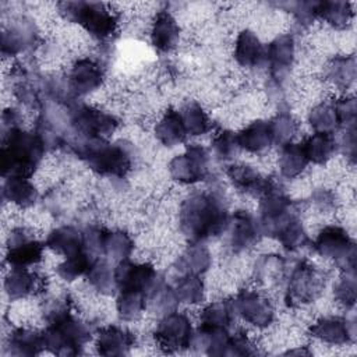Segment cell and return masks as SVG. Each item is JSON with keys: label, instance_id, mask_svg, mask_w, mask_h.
<instances>
[{"label": "cell", "instance_id": "8", "mask_svg": "<svg viewBox=\"0 0 357 357\" xmlns=\"http://www.w3.org/2000/svg\"><path fill=\"white\" fill-rule=\"evenodd\" d=\"M194 333L190 319L184 314L172 311L159 321L155 331V340L160 349L173 353L191 347Z\"/></svg>", "mask_w": 357, "mask_h": 357}, {"label": "cell", "instance_id": "19", "mask_svg": "<svg viewBox=\"0 0 357 357\" xmlns=\"http://www.w3.org/2000/svg\"><path fill=\"white\" fill-rule=\"evenodd\" d=\"M134 346V335L117 326H107L99 331L96 347L102 356H123Z\"/></svg>", "mask_w": 357, "mask_h": 357}, {"label": "cell", "instance_id": "49", "mask_svg": "<svg viewBox=\"0 0 357 357\" xmlns=\"http://www.w3.org/2000/svg\"><path fill=\"white\" fill-rule=\"evenodd\" d=\"M28 43V36L24 35L21 29H10L3 33L1 38V50L4 54H15L21 50Z\"/></svg>", "mask_w": 357, "mask_h": 357}, {"label": "cell", "instance_id": "22", "mask_svg": "<svg viewBox=\"0 0 357 357\" xmlns=\"http://www.w3.org/2000/svg\"><path fill=\"white\" fill-rule=\"evenodd\" d=\"M46 245L57 254L67 257L84 250V234L73 226H60L49 233Z\"/></svg>", "mask_w": 357, "mask_h": 357}, {"label": "cell", "instance_id": "32", "mask_svg": "<svg viewBox=\"0 0 357 357\" xmlns=\"http://www.w3.org/2000/svg\"><path fill=\"white\" fill-rule=\"evenodd\" d=\"M303 146L310 162L317 165H324L335 153L336 141L332 134L315 132L303 142Z\"/></svg>", "mask_w": 357, "mask_h": 357}, {"label": "cell", "instance_id": "40", "mask_svg": "<svg viewBox=\"0 0 357 357\" xmlns=\"http://www.w3.org/2000/svg\"><path fill=\"white\" fill-rule=\"evenodd\" d=\"M85 276L88 283L100 293H110L116 287L114 269L105 259H95Z\"/></svg>", "mask_w": 357, "mask_h": 357}, {"label": "cell", "instance_id": "46", "mask_svg": "<svg viewBox=\"0 0 357 357\" xmlns=\"http://www.w3.org/2000/svg\"><path fill=\"white\" fill-rule=\"evenodd\" d=\"M212 148L215 155L223 160L233 159L241 149L237 134L227 130L216 134V137L212 141Z\"/></svg>", "mask_w": 357, "mask_h": 357}, {"label": "cell", "instance_id": "20", "mask_svg": "<svg viewBox=\"0 0 357 357\" xmlns=\"http://www.w3.org/2000/svg\"><path fill=\"white\" fill-rule=\"evenodd\" d=\"M234 57L243 67H258L265 60V47L252 31L244 29L236 39Z\"/></svg>", "mask_w": 357, "mask_h": 357}, {"label": "cell", "instance_id": "24", "mask_svg": "<svg viewBox=\"0 0 357 357\" xmlns=\"http://www.w3.org/2000/svg\"><path fill=\"white\" fill-rule=\"evenodd\" d=\"M230 342V333L227 328L199 326L194 333L192 346H199L201 350L209 356H226Z\"/></svg>", "mask_w": 357, "mask_h": 357}, {"label": "cell", "instance_id": "2", "mask_svg": "<svg viewBox=\"0 0 357 357\" xmlns=\"http://www.w3.org/2000/svg\"><path fill=\"white\" fill-rule=\"evenodd\" d=\"M45 153V142L21 128L10 130L3 134V145L0 151L3 177L22 176L29 177L40 163Z\"/></svg>", "mask_w": 357, "mask_h": 357}, {"label": "cell", "instance_id": "21", "mask_svg": "<svg viewBox=\"0 0 357 357\" xmlns=\"http://www.w3.org/2000/svg\"><path fill=\"white\" fill-rule=\"evenodd\" d=\"M180 29L172 14L167 11H160L152 24L151 40L152 45L160 52L172 50L178 42Z\"/></svg>", "mask_w": 357, "mask_h": 357}, {"label": "cell", "instance_id": "6", "mask_svg": "<svg viewBox=\"0 0 357 357\" xmlns=\"http://www.w3.org/2000/svg\"><path fill=\"white\" fill-rule=\"evenodd\" d=\"M314 247L319 255L335 259L346 273H354L356 247L342 227L328 226L322 229L314 243Z\"/></svg>", "mask_w": 357, "mask_h": 357}, {"label": "cell", "instance_id": "18", "mask_svg": "<svg viewBox=\"0 0 357 357\" xmlns=\"http://www.w3.org/2000/svg\"><path fill=\"white\" fill-rule=\"evenodd\" d=\"M314 337L329 344H346L354 337L353 324L339 317H325L311 326Z\"/></svg>", "mask_w": 357, "mask_h": 357}, {"label": "cell", "instance_id": "7", "mask_svg": "<svg viewBox=\"0 0 357 357\" xmlns=\"http://www.w3.org/2000/svg\"><path fill=\"white\" fill-rule=\"evenodd\" d=\"M261 227L262 233L275 236L287 222L297 218L291 199L273 184L261 195Z\"/></svg>", "mask_w": 357, "mask_h": 357}, {"label": "cell", "instance_id": "48", "mask_svg": "<svg viewBox=\"0 0 357 357\" xmlns=\"http://www.w3.org/2000/svg\"><path fill=\"white\" fill-rule=\"evenodd\" d=\"M335 297L344 307H353L356 303V279L353 273H346L335 286Z\"/></svg>", "mask_w": 357, "mask_h": 357}, {"label": "cell", "instance_id": "41", "mask_svg": "<svg viewBox=\"0 0 357 357\" xmlns=\"http://www.w3.org/2000/svg\"><path fill=\"white\" fill-rule=\"evenodd\" d=\"M308 121L315 132L332 134L339 126V119L333 103H319L317 105L308 116Z\"/></svg>", "mask_w": 357, "mask_h": 357}, {"label": "cell", "instance_id": "45", "mask_svg": "<svg viewBox=\"0 0 357 357\" xmlns=\"http://www.w3.org/2000/svg\"><path fill=\"white\" fill-rule=\"evenodd\" d=\"M354 59L353 57H337L328 66V77L336 85H347L354 79Z\"/></svg>", "mask_w": 357, "mask_h": 357}, {"label": "cell", "instance_id": "52", "mask_svg": "<svg viewBox=\"0 0 357 357\" xmlns=\"http://www.w3.org/2000/svg\"><path fill=\"white\" fill-rule=\"evenodd\" d=\"M333 107L336 110L337 119L340 126L342 124H354V119H356V102L353 98H342L337 99L333 103Z\"/></svg>", "mask_w": 357, "mask_h": 357}, {"label": "cell", "instance_id": "42", "mask_svg": "<svg viewBox=\"0 0 357 357\" xmlns=\"http://www.w3.org/2000/svg\"><path fill=\"white\" fill-rule=\"evenodd\" d=\"M178 303L198 304L204 298V283L199 275H183L174 287Z\"/></svg>", "mask_w": 357, "mask_h": 357}, {"label": "cell", "instance_id": "53", "mask_svg": "<svg viewBox=\"0 0 357 357\" xmlns=\"http://www.w3.org/2000/svg\"><path fill=\"white\" fill-rule=\"evenodd\" d=\"M254 353L255 350L252 349L250 339L244 333H236L230 336L226 356H248Z\"/></svg>", "mask_w": 357, "mask_h": 357}, {"label": "cell", "instance_id": "23", "mask_svg": "<svg viewBox=\"0 0 357 357\" xmlns=\"http://www.w3.org/2000/svg\"><path fill=\"white\" fill-rule=\"evenodd\" d=\"M155 137L160 144L166 146H174L181 144L187 137V131L181 120L180 112L169 109L156 123Z\"/></svg>", "mask_w": 357, "mask_h": 357}, {"label": "cell", "instance_id": "47", "mask_svg": "<svg viewBox=\"0 0 357 357\" xmlns=\"http://www.w3.org/2000/svg\"><path fill=\"white\" fill-rule=\"evenodd\" d=\"M284 265L278 255H265V258L257 265V275L262 282H275L280 278Z\"/></svg>", "mask_w": 357, "mask_h": 357}, {"label": "cell", "instance_id": "43", "mask_svg": "<svg viewBox=\"0 0 357 357\" xmlns=\"http://www.w3.org/2000/svg\"><path fill=\"white\" fill-rule=\"evenodd\" d=\"M275 236L278 237L280 244L290 251H296L304 247L308 240L307 233L298 218H294L290 222H287Z\"/></svg>", "mask_w": 357, "mask_h": 357}, {"label": "cell", "instance_id": "33", "mask_svg": "<svg viewBox=\"0 0 357 357\" xmlns=\"http://www.w3.org/2000/svg\"><path fill=\"white\" fill-rule=\"evenodd\" d=\"M236 310L233 301L220 300L208 304L201 312V325L212 328H229L233 322Z\"/></svg>", "mask_w": 357, "mask_h": 357}, {"label": "cell", "instance_id": "11", "mask_svg": "<svg viewBox=\"0 0 357 357\" xmlns=\"http://www.w3.org/2000/svg\"><path fill=\"white\" fill-rule=\"evenodd\" d=\"M71 124L81 137L105 139L116 130L117 120L100 109L82 105L71 113Z\"/></svg>", "mask_w": 357, "mask_h": 357}, {"label": "cell", "instance_id": "28", "mask_svg": "<svg viewBox=\"0 0 357 357\" xmlns=\"http://www.w3.org/2000/svg\"><path fill=\"white\" fill-rule=\"evenodd\" d=\"M38 287V278L28 269L11 266L4 279V290L11 300H20L32 294Z\"/></svg>", "mask_w": 357, "mask_h": 357}, {"label": "cell", "instance_id": "15", "mask_svg": "<svg viewBox=\"0 0 357 357\" xmlns=\"http://www.w3.org/2000/svg\"><path fill=\"white\" fill-rule=\"evenodd\" d=\"M226 230L229 231V243L236 251L251 247L262 234L261 222L245 211H237L231 218H229Z\"/></svg>", "mask_w": 357, "mask_h": 357}, {"label": "cell", "instance_id": "29", "mask_svg": "<svg viewBox=\"0 0 357 357\" xmlns=\"http://www.w3.org/2000/svg\"><path fill=\"white\" fill-rule=\"evenodd\" d=\"M8 349L13 356L39 354L43 349H46L43 333L26 328H18L10 335Z\"/></svg>", "mask_w": 357, "mask_h": 357}, {"label": "cell", "instance_id": "14", "mask_svg": "<svg viewBox=\"0 0 357 357\" xmlns=\"http://www.w3.org/2000/svg\"><path fill=\"white\" fill-rule=\"evenodd\" d=\"M236 314L241 315L248 324L265 328L271 325L275 317L272 304L266 297L254 290H243L233 301Z\"/></svg>", "mask_w": 357, "mask_h": 357}, {"label": "cell", "instance_id": "36", "mask_svg": "<svg viewBox=\"0 0 357 357\" xmlns=\"http://www.w3.org/2000/svg\"><path fill=\"white\" fill-rule=\"evenodd\" d=\"M93 261H95V257L91 252L81 250L78 252H74L66 257V259L57 266V275L63 280L73 282L79 276L86 275Z\"/></svg>", "mask_w": 357, "mask_h": 357}, {"label": "cell", "instance_id": "1", "mask_svg": "<svg viewBox=\"0 0 357 357\" xmlns=\"http://www.w3.org/2000/svg\"><path fill=\"white\" fill-rule=\"evenodd\" d=\"M178 223L181 233L191 243H201L226 231L229 215L223 202L216 195L198 192L181 204Z\"/></svg>", "mask_w": 357, "mask_h": 357}, {"label": "cell", "instance_id": "9", "mask_svg": "<svg viewBox=\"0 0 357 357\" xmlns=\"http://www.w3.org/2000/svg\"><path fill=\"white\" fill-rule=\"evenodd\" d=\"M322 276L319 271L308 262H300L290 273L286 303L290 307H300L311 303L322 289Z\"/></svg>", "mask_w": 357, "mask_h": 357}, {"label": "cell", "instance_id": "4", "mask_svg": "<svg viewBox=\"0 0 357 357\" xmlns=\"http://www.w3.org/2000/svg\"><path fill=\"white\" fill-rule=\"evenodd\" d=\"M45 347L54 354L74 356L81 351L84 344L91 339V328L68 315L56 322L47 324L43 332Z\"/></svg>", "mask_w": 357, "mask_h": 357}, {"label": "cell", "instance_id": "12", "mask_svg": "<svg viewBox=\"0 0 357 357\" xmlns=\"http://www.w3.org/2000/svg\"><path fill=\"white\" fill-rule=\"evenodd\" d=\"M43 245L25 227L14 229L7 240L6 259L11 266L28 268L42 259Z\"/></svg>", "mask_w": 357, "mask_h": 357}, {"label": "cell", "instance_id": "13", "mask_svg": "<svg viewBox=\"0 0 357 357\" xmlns=\"http://www.w3.org/2000/svg\"><path fill=\"white\" fill-rule=\"evenodd\" d=\"M158 279V273L151 264H135L124 259L117 262L114 268V282L120 290H138L146 296Z\"/></svg>", "mask_w": 357, "mask_h": 357}, {"label": "cell", "instance_id": "44", "mask_svg": "<svg viewBox=\"0 0 357 357\" xmlns=\"http://www.w3.org/2000/svg\"><path fill=\"white\" fill-rule=\"evenodd\" d=\"M272 139L275 144L286 145L291 142L297 132V121L289 113H279L269 121Z\"/></svg>", "mask_w": 357, "mask_h": 357}, {"label": "cell", "instance_id": "50", "mask_svg": "<svg viewBox=\"0 0 357 357\" xmlns=\"http://www.w3.org/2000/svg\"><path fill=\"white\" fill-rule=\"evenodd\" d=\"M84 234V250L92 255L103 254V243L106 237V230L100 227H88L82 231Z\"/></svg>", "mask_w": 357, "mask_h": 357}, {"label": "cell", "instance_id": "17", "mask_svg": "<svg viewBox=\"0 0 357 357\" xmlns=\"http://www.w3.org/2000/svg\"><path fill=\"white\" fill-rule=\"evenodd\" d=\"M294 59V40L290 35H280L265 47V60L268 61L273 78H283L291 68Z\"/></svg>", "mask_w": 357, "mask_h": 357}, {"label": "cell", "instance_id": "5", "mask_svg": "<svg viewBox=\"0 0 357 357\" xmlns=\"http://www.w3.org/2000/svg\"><path fill=\"white\" fill-rule=\"evenodd\" d=\"M60 7L66 18L79 24L95 38H109L116 29L117 22L113 13L102 3L67 1Z\"/></svg>", "mask_w": 357, "mask_h": 357}, {"label": "cell", "instance_id": "30", "mask_svg": "<svg viewBox=\"0 0 357 357\" xmlns=\"http://www.w3.org/2000/svg\"><path fill=\"white\" fill-rule=\"evenodd\" d=\"M310 163L303 144L289 142L283 145L280 156H279V169L282 176L287 178L297 177L304 172L307 165Z\"/></svg>", "mask_w": 357, "mask_h": 357}, {"label": "cell", "instance_id": "16", "mask_svg": "<svg viewBox=\"0 0 357 357\" xmlns=\"http://www.w3.org/2000/svg\"><path fill=\"white\" fill-rule=\"evenodd\" d=\"M102 79L103 73L100 67L89 59H82L71 67L67 79V88L71 93L84 96L95 91L102 84Z\"/></svg>", "mask_w": 357, "mask_h": 357}, {"label": "cell", "instance_id": "51", "mask_svg": "<svg viewBox=\"0 0 357 357\" xmlns=\"http://www.w3.org/2000/svg\"><path fill=\"white\" fill-rule=\"evenodd\" d=\"M68 315H71L70 301L66 297H56V298L50 300L45 308V318H46L47 324L56 322Z\"/></svg>", "mask_w": 357, "mask_h": 357}, {"label": "cell", "instance_id": "26", "mask_svg": "<svg viewBox=\"0 0 357 357\" xmlns=\"http://www.w3.org/2000/svg\"><path fill=\"white\" fill-rule=\"evenodd\" d=\"M1 194L4 201H8L11 204H15L24 208L32 205L38 197V192L33 184L28 180V177H22V176L4 177Z\"/></svg>", "mask_w": 357, "mask_h": 357}, {"label": "cell", "instance_id": "35", "mask_svg": "<svg viewBox=\"0 0 357 357\" xmlns=\"http://www.w3.org/2000/svg\"><path fill=\"white\" fill-rule=\"evenodd\" d=\"M116 308L123 321H135L146 308V296L138 290H120Z\"/></svg>", "mask_w": 357, "mask_h": 357}, {"label": "cell", "instance_id": "10", "mask_svg": "<svg viewBox=\"0 0 357 357\" xmlns=\"http://www.w3.org/2000/svg\"><path fill=\"white\" fill-rule=\"evenodd\" d=\"M208 151L198 145H190L185 152L174 156L169 163L170 176L184 184H192L201 181L208 174Z\"/></svg>", "mask_w": 357, "mask_h": 357}, {"label": "cell", "instance_id": "25", "mask_svg": "<svg viewBox=\"0 0 357 357\" xmlns=\"http://www.w3.org/2000/svg\"><path fill=\"white\" fill-rule=\"evenodd\" d=\"M227 176L238 190L259 197L272 185L258 172L245 165L230 166L227 170Z\"/></svg>", "mask_w": 357, "mask_h": 357}, {"label": "cell", "instance_id": "38", "mask_svg": "<svg viewBox=\"0 0 357 357\" xmlns=\"http://www.w3.org/2000/svg\"><path fill=\"white\" fill-rule=\"evenodd\" d=\"M132 248H134L132 240L127 233L120 230L106 231L102 255H106L112 261L120 262V261L128 259Z\"/></svg>", "mask_w": 357, "mask_h": 357}, {"label": "cell", "instance_id": "39", "mask_svg": "<svg viewBox=\"0 0 357 357\" xmlns=\"http://www.w3.org/2000/svg\"><path fill=\"white\" fill-rule=\"evenodd\" d=\"M317 15L335 28H344L350 22L353 11L351 6L344 1H321L317 6Z\"/></svg>", "mask_w": 357, "mask_h": 357}, {"label": "cell", "instance_id": "37", "mask_svg": "<svg viewBox=\"0 0 357 357\" xmlns=\"http://www.w3.org/2000/svg\"><path fill=\"white\" fill-rule=\"evenodd\" d=\"M187 135H202L211 130V120L206 112L195 102H188L180 110Z\"/></svg>", "mask_w": 357, "mask_h": 357}, {"label": "cell", "instance_id": "3", "mask_svg": "<svg viewBox=\"0 0 357 357\" xmlns=\"http://www.w3.org/2000/svg\"><path fill=\"white\" fill-rule=\"evenodd\" d=\"M73 146L75 153L85 159L88 166L99 174L121 177L131 169L132 158L123 144H109L103 138L81 137Z\"/></svg>", "mask_w": 357, "mask_h": 357}, {"label": "cell", "instance_id": "27", "mask_svg": "<svg viewBox=\"0 0 357 357\" xmlns=\"http://www.w3.org/2000/svg\"><path fill=\"white\" fill-rule=\"evenodd\" d=\"M237 138L241 149L254 153L266 149L273 142L269 121L264 120H257L248 124L237 134Z\"/></svg>", "mask_w": 357, "mask_h": 357}, {"label": "cell", "instance_id": "34", "mask_svg": "<svg viewBox=\"0 0 357 357\" xmlns=\"http://www.w3.org/2000/svg\"><path fill=\"white\" fill-rule=\"evenodd\" d=\"M178 300L176 297L174 289L167 286L163 280L158 279L156 283L146 293V307L149 305L155 312L166 315L174 311Z\"/></svg>", "mask_w": 357, "mask_h": 357}, {"label": "cell", "instance_id": "31", "mask_svg": "<svg viewBox=\"0 0 357 357\" xmlns=\"http://www.w3.org/2000/svg\"><path fill=\"white\" fill-rule=\"evenodd\" d=\"M211 265V254L201 243H192L177 261V271L181 275H199Z\"/></svg>", "mask_w": 357, "mask_h": 357}]
</instances>
